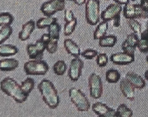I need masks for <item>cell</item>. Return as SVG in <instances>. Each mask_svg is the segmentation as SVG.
I'll return each mask as SVG.
<instances>
[{
    "label": "cell",
    "mask_w": 148,
    "mask_h": 117,
    "mask_svg": "<svg viewBox=\"0 0 148 117\" xmlns=\"http://www.w3.org/2000/svg\"><path fill=\"white\" fill-rule=\"evenodd\" d=\"M42 99L45 104L52 109H56L60 103L58 91L54 85L48 79H43L37 86Z\"/></svg>",
    "instance_id": "6da1fadb"
},
{
    "label": "cell",
    "mask_w": 148,
    "mask_h": 117,
    "mask_svg": "<svg viewBox=\"0 0 148 117\" xmlns=\"http://www.w3.org/2000/svg\"><path fill=\"white\" fill-rule=\"evenodd\" d=\"M0 89L5 94L11 97L17 103H24L28 96L24 94L21 85L14 78L7 77L0 83Z\"/></svg>",
    "instance_id": "7a4b0ae2"
},
{
    "label": "cell",
    "mask_w": 148,
    "mask_h": 117,
    "mask_svg": "<svg viewBox=\"0 0 148 117\" xmlns=\"http://www.w3.org/2000/svg\"><path fill=\"white\" fill-rule=\"evenodd\" d=\"M71 102L75 105L78 111L86 112L90 108V104L86 95L81 90L73 87L69 91Z\"/></svg>",
    "instance_id": "3957f363"
},
{
    "label": "cell",
    "mask_w": 148,
    "mask_h": 117,
    "mask_svg": "<svg viewBox=\"0 0 148 117\" xmlns=\"http://www.w3.org/2000/svg\"><path fill=\"white\" fill-rule=\"evenodd\" d=\"M85 14L86 21L89 25H97L101 18L99 0H87L85 3Z\"/></svg>",
    "instance_id": "277c9868"
},
{
    "label": "cell",
    "mask_w": 148,
    "mask_h": 117,
    "mask_svg": "<svg viewBox=\"0 0 148 117\" xmlns=\"http://www.w3.org/2000/svg\"><path fill=\"white\" fill-rule=\"evenodd\" d=\"M23 69L27 75H45L48 72L49 66L44 60L34 59L25 63Z\"/></svg>",
    "instance_id": "5b68a950"
},
{
    "label": "cell",
    "mask_w": 148,
    "mask_h": 117,
    "mask_svg": "<svg viewBox=\"0 0 148 117\" xmlns=\"http://www.w3.org/2000/svg\"><path fill=\"white\" fill-rule=\"evenodd\" d=\"M90 95L95 99L100 98L103 93V85L101 77L96 73H93L88 80Z\"/></svg>",
    "instance_id": "8992f818"
},
{
    "label": "cell",
    "mask_w": 148,
    "mask_h": 117,
    "mask_svg": "<svg viewBox=\"0 0 148 117\" xmlns=\"http://www.w3.org/2000/svg\"><path fill=\"white\" fill-rule=\"evenodd\" d=\"M65 6V0H49L42 4L40 10L45 16L51 17L64 10Z\"/></svg>",
    "instance_id": "52a82bcc"
},
{
    "label": "cell",
    "mask_w": 148,
    "mask_h": 117,
    "mask_svg": "<svg viewBox=\"0 0 148 117\" xmlns=\"http://www.w3.org/2000/svg\"><path fill=\"white\" fill-rule=\"evenodd\" d=\"M123 15L126 19L148 18V13L144 11L140 4H134L129 2L125 4Z\"/></svg>",
    "instance_id": "ba28073f"
},
{
    "label": "cell",
    "mask_w": 148,
    "mask_h": 117,
    "mask_svg": "<svg viewBox=\"0 0 148 117\" xmlns=\"http://www.w3.org/2000/svg\"><path fill=\"white\" fill-rule=\"evenodd\" d=\"M45 50L46 44L40 39L36 41L35 44H29L27 46V53L31 59H42Z\"/></svg>",
    "instance_id": "9c48e42d"
},
{
    "label": "cell",
    "mask_w": 148,
    "mask_h": 117,
    "mask_svg": "<svg viewBox=\"0 0 148 117\" xmlns=\"http://www.w3.org/2000/svg\"><path fill=\"white\" fill-rule=\"evenodd\" d=\"M84 63L79 57H75L71 60L68 72L69 78L73 82H77L82 76Z\"/></svg>",
    "instance_id": "30bf717a"
},
{
    "label": "cell",
    "mask_w": 148,
    "mask_h": 117,
    "mask_svg": "<svg viewBox=\"0 0 148 117\" xmlns=\"http://www.w3.org/2000/svg\"><path fill=\"white\" fill-rule=\"evenodd\" d=\"M92 111L99 117H116V111L107 105L97 102L92 105Z\"/></svg>",
    "instance_id": "8fae6325"
},
{
    "label": "cell",
    "mask_w": 148,
    "mask_h": 117,
    "mask_svg": "<svg viewBox=\"0 0 148 117\" xmlns=\"http://www.w3.org/2000/svg\"><path fill=\"white\" fill-rule=\"evenodd\" d=\"M122 10V8L121 4L117 3H111L102 11L101 14V19L103 21H109L120 15Z\"/></svg>",
    "instance_id": "7c38bea8"
},
{
    "label": "cell",
    "mask_w": 148,
    "mask_h": 117,
    "mask_svg": "<svg viewBox=\"0 0 148 117\" xmlns=\"http://www.w3.org/2000/svg\"><path fill=\"white\" fill-rule=\"evenodd\" d=\"M139 40L138 36L135 33H132L128 35L122 44V49L125 53L135 55Z\"/></svg>",
    "instance_id": "4fadbf2b"
},
{
    "label": "cell",
    "mask_w": 148,
    "mask_h": 117,
    "mask_svg": "<svg viewBox=\"0 0 148 117\" xmlns=\"http://www.w3.org/2000/svg\"><path fill=\"white\" fill-rule=\"evenodd\" d=\"M110 61L116 65H127L135 61V55L125 52L116 53L111 55Z\"/></svg>",
    "instance_id": "5bb4252c"
},
{
    "label": "cell",
    "mask_w": 148,
    "mask_h": 117,
    "mask_svg": "<svg viewBox=\"0 0 148 117\" xmlns=\"http://www.w3.org/2000/svg\"><path fill=\"white\" fill-rule=\"evenodd\" d=\"M120 87L123 95L125 98L131 101L134 100L135 88L125 78L121 80Z\"/></svg>",
    "instance_id": "9a60e30c"
},
{
    "label": "cell",
    "mask_w": 148,
    "mask_h": 117,
    "mask_svg": "<svg viewBox=\"0 0 148 117\" xmlns=\"http://www.w3.org/2000/svg\"><path fill=\"white\" fill-rule=\"evenodd\" d=\"M36 23L33 20H29L22 26V30L18 34V38L25 41L30 38V36L35 29Z\"/></svg>",
    "instance_id": "2e32d148"
},
{
    "label": "cell",
    "mask_w": 148,
    "mask_h": 117,
    "mask_svg": "<svg viewBox=\"0 0 148 117\" xmlns=\"http://www.w3.org/2000/svg\"><path fill=\"white\" fill-rule=\"evenodd\" d=\"M125 78L133 85L135 89H142L146 86V83L141 76L133 72H129Z\"/></svg>",
    "instance_id": "e0dca14e"
},
{
    "label": "cell",
    "mask_w": 148,
    "mask_h": 117,
    "mask_svg": "<svg viewBox=\"0 0 148 117\" xmlns=\"http://www.w3.org/2000/svg\"><path fill=\"white\" fill-rule=\"evenodd\" d=\"M64 47L67 53L72 56L79 57L81 55L80 47L72 39H65L64 41Z\"/></svg>",
    "instance_id": "ac0fdd59"
},
{
    "label": "cell",
    "mask_w": 148,
    "mask_h": 117,
    "mask_svg": "<svg viewBox=\"0 0 148 117\" xmlns=\"http://www.w3.org/2000/svg\"><path fill=\"white\" fill-rule=\"evenodd\" d=\"M19 65V61L15 58L0 59V70L3 72L12 71L16 70Z\"/></svg>",
    "instance_id": "d6986e66"
},
{
    "label": "cell",
    "mask_w": 148,
    "mask_h": 117,
    "mask_svg": "<svg viewBox=\"0 0 148 117\" xmlns=\"http://www.w3.org/2000/svg\"><path fill=\"white\" fill-rule=\"evenodd\" d=\"M108 28V22L102 21L97 25L93 34L94 40H98L105 36Z\"/></svg>",
    "instance_id": "ffe728a7"
},
{
    "label": "cell",
    "mask_w": 148,
    "mask_h": 117,
    "mask_svg": "<svg viewBox=\"0 0 148 117\" xmlns=\"http://www.w3.org/2000/svg\"><path fill=\"white\" fill-rule=\"evenodd\" d=\"M19 52L17 47L11 44H3L0 46V56L9 57L15 55Z\"/></svg>",
    "instance_id": "44dd1931"
},
{
    "label": "cell",
    "mask_w": 148,
    "mask_h": 117,
    "mask_svg": "<svg viewBox=\"0 0 148 117\" xmlns=\"http://www.w3.org/2000/svg\"><path fill=\"white\" fill-rule=\"evenodd\" d=\"M117 37L114 35L105 36L99 41V45L102 47H113L117 42Z\"/></svg>",
    "instance_id": "7402d4cb"
},
{
    "label": "cell",
    "mask_w": 148,
    "mask_h": 117,
    "mask_svg": "<svg viewBox=\"0 0 148 117\" xmlns=\"http://www.w3.org/2000/svg\"><path fill=\"white\" fill-rule=\"evenodd\" d=\"M57 18L53 17H46L38 19L36 23V28L39 29H43L48 28L54 23L57 22Z\"/></svg>",
    "instance_id": "603a6c76"
},
{
    "label": "cell",
    "mask_w": 148,
    "mask_h": 117,
    "mask_svg": "<svg viewBox=\"0 0 148 117\" xmlns=\"http://www.w3.org/2000/svg\"><path fill=\"white\" fill-rule=\"evenodd\" d=\"M21 88L25 95L29 96V94L34 90L35 87V81L34 78L28 77L21 82Z\"/></svg>",
    "instance_id": "cb8c5ba5"
},
{
    "label": "cell",
    "mask_w": 148,
    "mask_h": 117,
    "mask_svg": "<svg viewBox=\"0 0 148 117\" xmlns=\"http://www.w3.org/2000/svg\"><path fill=\"white\" fill-rule=\"evenodd\" d=\"M121 75L117 70L111 69L105 73L106 81L110 83H116L121 78Z\"/></svg>",
    "instance_id": "d4e9b609"
},
{
    "label": "cell",
    "mask_w": 148,
    "mask_h": 117,
    "mask_svg": "<svg viewBox=\"0 0 148 117\" xmlns=\"http://www.w3.org/2000/svg\"><path fill=\"white\" fill-rule=\"evenodd\" d=\"M13 29L10 25L2 26L0 30V45L4 43L13 34Z\"/></svg>",
    "instance_id": "484cf974"
},
{
    "label": "cell",
    "mask_w": 148,
    "mask_h": 117,
    "mask_svg": "<svg viewBox=\"0 0 148 117\" xmlns=\"http://www.w3.org/2000/svg\"><path fill=\"white\" fill-rule=\"evenodd\" d=\"M61 26L57 22L54 23L48 27V34L52 39L59 40Z\"/></svg>",
    "instance_id": "4316f807"
},
{
    "label": "cell",
    "mask_w": 148,
    "mask_h": 117,
    "mask_svg": "<svg viewBox=\"0 0 148 117\" xmlns=\"http://www.w3.org/2000/svg\"><path fill=\"white\" fill-rule=\"evenodd\" d=\"M67 66L64 60H60L55 63L53 66V70L56 75L62 76L66 71Z\"/></svg>",
    "instance_id": "83f0119b"
},
{
    "label": "cell",
    "mask_w": 148,
    "mask_h": 117,
    "mask_svg": "<svg viewBox=\"0 0 148 117\" xmlns=\"http://www.w3.org/2000/svg\"><path fill=\"white\" fill-rule=\"evenodd\" d=\"M133 116V111L128 108L126 105H120L116 111V117H131Z\"/></svg>",
    "instance_id": "f1b7e54d"
},
{
    "label": "cell",
    "mask_w": 148,
    "mask_h": 117,
    "mask_svg": "<svg viewBox=\"0 0 148 117\" xmlns=\"http://www.w3.org/2000/svg\"><path fill=\"white\" fill-rule=\"evenodd\" d=\"M14 20V17L9 12L0 13V27L11 25Z\"/></svg>",
    "instance_id": "f546056e"
},
{
    "label": "cell",
    "mask_w": 148,
    "mask_h": 117,
    "mask_svg": "<svg viewBox=\"0 0 148 117\" xmlns=\"http://www.w3.org/2000/svg\"><path fill=\"white\" fill-rule=\"evenodd\" d=\"M77 23V19L75 17L72 21L66 22L63 33L65 36H69L73 34L75 29Z\"/></svg>",
    "instance_id": "4dcf8cb0"
},
{
    "label": "cell",
    "mask_w": 148,
    "mask_h": 117,
    "mask_svg": "<svg viewBox=\"0 0 148 117\" xmlns=\"http://www.w3.org/2000/svg\"><path fill=\"white\" fill-rule=\"evenodd\" d=\"M128 24L134 33L139 35L141 33V25L138 21L135 19H128Z\"/></svg>",
    "instance_id": "1f68e13d"
},
{
    "label": "cell",
    "mask_w": 148,
    "mask_h": 117,
    "mask_svg": "<svg viewBox=\"0 0 148 117\" xmlns=\"http://www.w3.org/2000/svg\"><path fill=\"white\" fill-rule=\"evenodd\" d=\"M58 41L56 39H50V41L46 45V50L50 54L56 53L58 48Z\"/></svg>",
    "instance_id": "d6a6232c"
},
{
    "label": "cell",
    "mask_w": 148,
    "mask_h": 117,
    "mask_svg": "<svg viewBox=\"0 0 148 117\" xmlns=\"http://www.w3.org/2000/svg\"><path fill=\"white\" fill-rule=\"evenodd\" d=\"M108 57L105 53H101L97 56L96 63L100 67H104L108 64Z\"/></svg>",
    "instance_id": "836d02e7"
},
{
    "label": "cell",
    "mask_w": 148,
    "mask_h": 117,
    "mask_svg": "<svg viewBox=\"0 0 148 117\" xmlns=\"http://www.w3.org/2000/svg\"><path fill=\"white\" fill-rule=\"evenodd\" d=\"M81 56L86 59L91 60L97 56L98 52L92 49H87L81 54Z\"/></svg>",
    "instance_id": "e575fe53"
},
{
    "label": "cell",
    "mask_w": 148,
    "mask_h": 117,
    "mask_svg": "<svg viewBox=\"0 0 148 117\" xmlns=\"http://www.w3.org/2000/svg\"><path fill=\"white\" fill-rule=\"evenodd\" d=\"M137 47L141 53L143 54H147L148 53V43L145 39H141L139 40Z\"/></svg>",
    "instance_id": "d590c367"
},
{
    "label": "cell",
    "mask_w": 148,
    "mask_h": 117,
    "mask_svg": "<svg viewBox=\"0 0 148 117\" xmlns=\"http://www.w3.org/2000/svg\"><path fill=\"white\" fill-rule=\"evenodd\" d=\"M75 17L73 12L71 10H65L64 12V20L66 22L72 21Z\"/></svg>",
    "instance_id": "8d00e7d4"
},
{
    "label": "cell",
    "mask_w": 148,
    "mask_h": 117,
    "mask_svg": "<svg viewBox=\"0 0 148 117\" xmlns=\"http://www.w3.org/2000/svg\"><path fill=\"white\" fill-rule=\"evenodd\" d=\"M113 26L115 28H118L121 25V15H118L113 19Z\"/></svg>",
    "instance_id": "74e56055"
},
{
    "label": "cell",
    "mask_w": 148,
    "mask_h": 117,
    "mask_svg": "<svg viewBox=\"0 0 148 117\" xmlns=\"http://www.w3.org/2000/svg\"><path fill=\"white\" fill-rule=\"evenodd\" d=\"M51 37H50V36L49 34L48 33V34H44L41 37L40 40L44 43L46 45L50 41V39H51Z\"/></svg>",
    "instance_id": "f35d334b"
},
{
    "label": "cell",
    "mask_w": 148,
    "mask_h": 117,
    "mask_svg": "<svg viewBox=\"0 0 148 117\" xmlns=\"http://www.w3.org/2000/svg\"><path fill=\"white\" fill-rule=\"evenodd\" d=\"M140 5L144 11L148 13V0H140Z\"/></svg>",
    "instance_id": "ab89813d"
},
{
    "label": "cell",
    "mask_w": 148,
    "mask_h": 117,
    "mask_svg": "<svg viewBox=\"0 0 148 117\" xmlns=\"http://www.w3.org/2000/svg\"><path fill=\"white\" fill-rule=\"evenodd\" d=\"M73 1L76 5L82 6L86 3V0H74Z\"/></svg>",
    "instance_id": "60d3db41"
},
{
    "label": "cell",
    "mask_w": 148,
    "mask_h": 117,
    "mask_svg": "<svg viewBox=\"0 0 148 117\" xmlns=\"http://www.w3.org/2000/svg\"><path fill=\"white\" fill-rule=\"evenodd\" d=\"M116 3L119 4H125L129 2V0H114Z\"/></svg>",
    "instance_id": "b9f144b4"
},
{
    "label": "cell",
    "mask_w": 148,
    "mask_h": 117,
    "mask_svg": "<svg viewBox=\"0 0 148 117\" xmlns=\"http://www.w3.org/2000/svg\"><path fill=\"white\" fill-rule=\"evenodd\" d=\"M144 77H145V79L148 81V70L145 72Z\"/></svg>",
    "instance_id": "7bdbcfd3"
},
{
    "label": "cell",
    "mask_w": 148,
    "mask_h": 117,
    "mask_svg": "<svg viewBox=\"0 0 148 117\" xmlns=\"http://www.w3.org/2000/svg\"><path fill=\"white\" fill-rule=\"evenodd\" d=\"M146 59H147V62L148 64V55H147V58H146Z\"/></svg>",
    "instance_id": "ee69618b"
},
{
    "label": "cell",
    "mask_w": 148,
    "mask_h": 117,
    "mask_svg": "<svg viewBox=\"0 0 148 117\" xmlns=\"http://www.w3.org/2000/svg\"><path fill=\"white\" fill-rule=\"evenodd\" d=\"M68 1H74V0H68Z\"/></svg>",
    "instance_id": "f6af8a7d"
},
{
    "label": "cell",
    "mask_w": 148,
    "mask_h": 117,
    "mask_svg": "<svg viewBox=\"0 0 148 117\" xmlns=\"http://www.w3.org/2000/svg\"><path fill=\"white\" fill-rule=\"evenodd\" d=\"M131 1H136V0H131Z\"/></svg>",
    "instance_id": "bcb514c9"
},
{
    "label": "cell",
    "mask_w": 148,
    "mask_h": 117,
    "mask_svg": "<svg viewBox=\"0 0 148 117\" xmlns=\"http://www.w3.org/2000/svg\"><path fill=\"white\" fill-rule=\"evenodd\" d=\"M105 1H109V0H105Z\"/></svg>",
    "instance_id": "7dc6e473"
}]
</instances>
